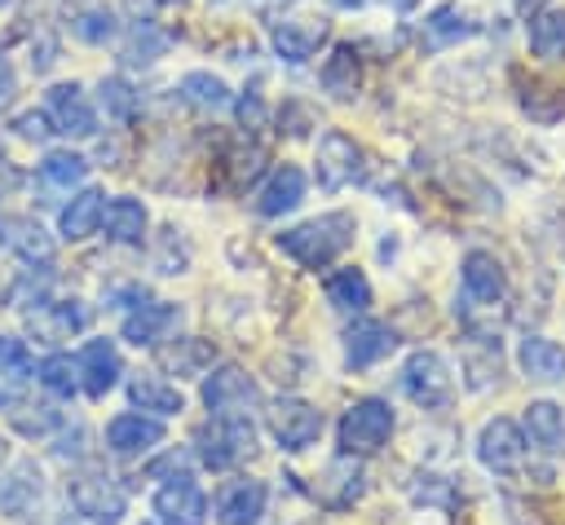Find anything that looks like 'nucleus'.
<instances>
[{"mask_svg":"<svg viewBox=\"0 0 565 525\" xmlns=\"http://www.w3.org/2000/svg\"><path fill=\"white\" fill-rule=\"evenodd\" d=\"M349 243H353V216L349 212H327V216H313V221L278 234V251L305 269H327Z\"/></svg>","mask_w":565,"mask_h":525,"instance_id":"1","label":"nucleus"},{"mask_svg":"<svg viewBox=\"0 0 565 525\" xmlns=\"http://www.w3.org/2000/svg\"><path fill=\"white\" fill-rule=\"evenodd\" d=\"M393 432V406L380 397H362L340 415V454H375Z\"/></svg>","mask_w":565,"mask_h":525,"instance_id":"2","label":"nucleus"},{"mask_svg":"<svg viewBox=\"0 0 565 525\" xmlns=\"http://www.w3.org/2000/svg\"><path fill=\"white\" fill-rule=\"evenodd\" d=\"M256 450V428L247 415H216L199 432V459L207 468H234Z\"/></svg>","mask_w":565,"mask_h":525,"instance_id":"3","label":"nucleus"},{"mask_svg":"<svg viewBox=\"0 0 565 525\" xmlns=\"http://www.w3.org/2000/svg\"><path fill=\"white\" fill-rule=\"evenodd\" d=\"M402 388H406V397H411L415 406H424V410H441V406H450V397H455V379H450L446 362H441L437 353H428V349H419V353L406 357V366H402Z\"/></svg>","mask_w":565,"mask_h":525,"instance_id":"4","label":"nucleus"},{"mask_svg":"<svg viewBox=\"0 0 565 525\" xmlns=\"http://www.w3.org/2000/svg\"><path fill=\"white\" fill-rule=\"evenodd\" d=\"M265 424H269L274 441H278L282 450H291V454L309 450V446L322 437V410L309 406V401H300V397H278V401L265 410Z\"/></svg>","mask_w":565,"mask_h":525,"instance_id":"5","label":"nucleus"},{"mask_svg":"<svg viewBox=\"0 0 565 525\" xmlns=\"http://www.w3.org/2000/svg\"><path fill=\"white\" fill-rule=\"evenodd\" d=\"M313 172H318L322 190H344L349 181L362 176V146L349 132H340V128L322 132L318 137V168Z\"/></svg>","mask_w":565,"mask_h":525,"instance_id":"6","label":"nucleus"},{"mask_svg":"<svg viewBox=\"0 0 565 525\" xmlns=\"http://www.w3.org/2000/svg\"><path fill=\"white\" fill-rule=\"evenodd\" d=\"M260 393H256V379L243 371V366H216L207 379H203V406L212 415H247V406H256Z\"/></svg>","mask_w":565,"mask_h":525,"instance_id":"7","label":"nucleus"},{"mask_svg":"<svg viewBox=\"0 0 565 525\" xmlns=\"http://www.w3.org/2000/svg\"><path fill=\"white\" fill-rule=\"evenodd\" d=\"M477 459L490 472H499V476H516L525 468V437H521V428L512 419H503V415L490 419L481 428V437H477Z\"/></svg>","mask_w":565,"mask_h":525,"instance_id":"8","label":"nucleus"},{"mask_svg":"<svg viewBox=\"0 0 565 525\" xmlns=\"http://www.w3.org/2000/svg\"><path fill=\"white\" fill-rule=\"evenodd\" d=\"M327 40H331V22H327V18H282V22L269 26L274 53H278L282 62H291V66L309 62Z\"/></svg>","mask_w":565,"mask_h":525,"instance_id":"9","label":"nucleus"},{"mask_svg":"<svg viewBox=\"0 0 565 525\" xmlns=\"http://www.w3.org/2000/svg\"><path fill=\"white\" fill-rule=\"evenodd\" d=\"M44 115H49L53 132H62V137H79V141L97 137V115L79 84H53L44 97Z\"/></svg>","mask_w":565,"mask_h":525,"instance_id":"10","label":"nucleus"},{"mask_svg":"<svg viewBox=\"0 0 565 525\" xmlns=\"http://www.w3.org/2000/svg\"><path fill=\"white\" fill-rule=\"evenodd\" d=\"M459 282H463V300L481 309H494L508 296V274L494 260V251H468L459 265Z\"/></svg>","mask_w":565,"mask_h":525,"instance_id":"11","label":"nucleus"},{"mask_svg":"<svg viewBox=\"0 0 565 525\" xmlns=\"http://www.w3.org/2000/svg\"><path fill=\"white\" fill-rule=\"evenodd\" d=\"M71 503L79 516H88L97 525H119V516H124V490L97 472H84L71 481Z\"/></svg>","mask_w":565,"mask_h":525,"instance_id":"12","label":"nucleus"},{"mask_svg":"<svg viewBox=\"0 0 565 525\" xmlns=\"http://www.w3.org/2000/svg\"><path fill=\"white\" fill-rule=\"evenodd\" d=\"M0 247L26 265H53V256H57L53 234L31 216H0Z\"/></svg>","mask_w":565,"mask_h":525,"instance_id":"13","label":"nucleus"},{"mask_svg":"<svg viewBox=\"0 0 565 525\" xmlns=\"http://www.w3.org/2000/svg\"><path fill=\"white\" fill-rule=\"evenodd\" d=\"M265 499H269L265 481H256V476H234V481H225V485L216 490V521H221V525H256L260 512H265Z\"/></svg>","mask_w":565,"mask_h":525,"instance_id":"14","label":"nucleus"},{"mask_svg":"<svg viewBox=\"0 0 565 525\" xmlns=\"http://www.w3.org/2000/svg\"><path fill=\"white\" fill-rule=\"evenodd\" d=\"M154 516L163 525H203L207 521V494L181 472L154 494Z\"/></svg>","mask_w":565,"mask_h":525,"instance_id":"15","label":"nucleus"},{"mask_svg":"<svg viewBox=\"0 0 565 525\" xmlns=\"http://www.w3.org/2000/svg\"><path fill=\"white\" fill-rule=\"evenodd\" d=\"M163 441V424L150 419V415H137V410H124L106 424V450L119 454V459H132L141 450H154Z\"/></svg>","mask_w":565,"mask_h":525,"instance_id":"16","label":"nucleus"},{"mask_svg":"<svg viewBox=\"0 0 565 525\" xmlns=\"http://www.w3.org/2000/svg\"><path fill=\"white\" fill-rule=\"evenodd\" d=\"M75 366H79V384L88 388V397H106L119 384V375H124V362H119L115 340H88L79 349Z\"/></svg>","mask_w":565,"mask_h":525,"instance_id":"17","label":"nucleus"},{"mask_svg":"<svg viewBox=\"0 0 565 525\" xmlns=\"http://www.w3.org/2000/svg\"><path fill=\"white\" fill-rule=\"evenodd\" d=\"M181 322V304H168V300H154V304H137L128 318H124V340L137 344V349H154L168 340V331Z\"/></svg>","mask_w":565,"mask_h":525,"instance_id":"18","label":"nucleus"},{"mask_svg":"<svg viewBox=\"0 0 565 525\" xmlns=\"http://www.w3.org/2000/svg\"><path fill=\"white\" fill-rule=\"evenodd\" d=\"M26 322H31V331H35V335H44L49 344H57V340H71L75 331H84V326H88V309H84L79 300H53V304L31 309V313H26Z\"/></svg>","mask_w":565,"mask_h":525,"instance_id":"19","label":"nucleus"},{"mask_svg":"<svg viewBox=\"0 0 565 525\" xmlns=\"http://www.w3.org/2000/svg\"><path fill=\"white\" fill-rule=\"evenodd\" d=\"M468 35H477V22H468V13L459 9V4H437L428 18H424V31H419V44L428 49V53H441V49H450V44H459V40H468Z\"/></svg>","mask_w":565,"mask_h":525,"instance_id":"20","label":"nucleus"},{"mask_svg":"<svg viewBox=\"0 0 565 525\" xmlns=\"http://www.w3.org/2000/svg\"><path fill=\"white\" fill-rule=\"evenodd\" d=\"M300 199H305V172H300L296 163H282V168H274L269 181L260 185L256 212H260V216H282V212L300 207Z\"/></svg>","mask_w":565,"mask_h":525,"instance_id":"21","label":"nucleus"},{"mask_svg":"<svg viewBox=\"0 0 565 525\" xmlns=\"http://www.w3.org/2000/svg\"><path fill=\"white\" fill-rule=\"evenodd\" d=\"M397 349V335L384 326V322H353L349 335H344V362L349 366H375L380 357H388Z\"/></svg>","mask_w":565,"mask_h":525,"instance_id":"22","label":"nucleus"},{"mask_svg":"<svg viewBox=\"0 0 565 525\" xmlns=\"http://www.w3.org/2000/svg\"><path fill=\"white\" fill-rule=\"evenodd\" d=\"M516 362H521V371H525L530 379H539V384L565 379V349H561L556 340H547V335H525V340L516 344Z\"/></svg>","mask_w":565,"mask_h":525,"instance_id":"23","label":"nucleus"},{"mask_svg":"<svg viewBox=\"0 0 565 525\" xmlns=\"http://www.w3.org/2000/svg\"><path fill=\"white\" fill-rule=\"evenodd\" d=\"M525 44L539 62H565V9L547 4L525 22Z\"/></svg>","mask_w":565,"mask_h":525,"instance_id":"24","label":"nucleus"},{"mask_svg":"<svg viewBox=\"0 0 565 525\" xmlns=\"http://www.w3.org/2000/svg\"><path fill=\"white\" fill-rule=\"evenodd\" d=\"M318 79H322V88H327L335 101L358 97V88H362V57H358V49H353V44H335L331 57L322 62Z\"/></svg>","mask_w":565,"mask_h":525,"instance_id":"25","label":"nucleus"},{"mask_svg":"<svg viewBox=\"0 0 565 525\" xmlns=\"http://www.w3.org/2000/svg\"><path fill=\"white\" fill-rule=\"evenodd\" d=\"M102 212H106V194L102 190H79L66 207H62V216H57V225H62V238L66 243H84L88 234H97V225H102Z\"/></svg>","mask_w":565,"mask_h":525,"instance_id":"26","label":"nucleus"},{"mask_svg":"<svg viewBox=\"0 0 565 525\" xmlns=\"http://www.w3.org/2000/svg\"><path fill=\"white\" fill-rule=\"evenodd\" d=\"M128 397H132V406L154 410V415H177V410H185L181 388L168 384L163 375H150V371H141V375L128 379Z\"/></svg>","mask_w":565,"mask_h":525,"instance_id":"27","label":"nucleus"},{"mask_svg":"<svg viewBox=\"0 0 565 525\" xmlns=\"http://www.w3.org/2000/svg\"><path fill=\"white\" fill-rule=\"evenodd\" d=\"M525 432L539 450L565 454V410L556 401H530L525 406Z\"/></svg>","mask_w":565,"mask_h":525,"instance_id":"28","label":"nucleus"},{"mask_svg":"<svg viewBox=\"0 0 565 525\" xmlns=\"http://www.w3.org/2000/svg\"><path fill=\"white\" fill-rule=\"evenodd\" d=\"M102 225H106V238L110 243H141V234H146V203L119 194V199L106 203Z\"/></svg>","mask_w":565,"mask_h":525,"instance_id":"29","label":"nucleus"},{"mask_svg":"<svg viewBox=\"0 0 565 525\" xmlns=\"http://www.w3.org/2000/svg\"><path fill=\"white\" fill-rule=\"evenodd\" d=\"M168 44H172V35H168L163 26H154V22H132V31H128V40H124V49H119V62H124V66H150V62H159V57L168 53Z\"/></svg>","mask_w":565,"mask_h":525,"instance_id":"30","label":"nucleus"},{"mask_svg":"<svg viewBox=\"0 0 565 525\" xmlns=\"http://www.w3.org/2000/svg\"><path fill=\"white\" fill-rule=\"evenodd\" d=\"M358 494H362V468L353 463V454H344V459H335V463L327 468V476L318 481V499H322L327 507H349Z\"/></svg>","mask_w":565,"mask_h":525,"instance_id":"31","label":"nucleus"},{"mask_svg":"<svg viewBox=\"0 0 565 525\" xmlns=\"http://www.w3.org/2000/svg\"><path fill=\"white\" fill-rule=\"evenodd\" d=\"M322 291H327V300H331L335 309H344V313H362V309L371 304V282H366L362 269H335V274H327Z\"/></svg>","mask_w":565,"mask_h":525,"instance_id":"32","label":"nucleus"},{"mask_svg":"<svg viewBox=\"0 0 565 525\" xmlns=\"http://www.w3.org/2000/svg\"><path fill=\"white\" fill-rule=\"evenodd\" d=\"M212 357H216V349L207 340H194V335L159 349V366H168L172 375H203L212 366Z\"/></svg>","mask_w":565,"mask_h":525,"instance_id":"33","label":"nucleus"},{"mask_svg":"<svg viewBox=\"0 0 565 525\" xmlns=\"http://www.w3.org/2000/svg\"><path fill=\"white\" fill-rule=\"evenodd\" d=\"M84 176H88V159L75 154V150H49V154L40 159V181L53 185V190H71V185H79Z\"/></svg>","mask_w":565,"mask_h":525,"instance_id":"34","label":"nucleus"},{"mask_svg":"<svg viewBox=\"0 0 565 525\" xmlns=\"http://www.w3.org/2000/svg\"><path fill=\"white\" fill-rule=\"evenodd\" d=\"M71 35L84 40V44H110L119 35V13L106 9V4H93V9L71 18Z\"/></svg>","mask_w":565,"mask_h":525,"instance_id":"35","label":"nucleus"},{"mask_svg":"<svg viewBox=\"0 0 565 525\" xmlns=\"http://www.w3.org/2000/svg\"><path fill=\"white\" fill-rule=\"evenodd\" d=\"M181 93H185L194 106H203V110H221V106L234 101L230 84H225L221 75H212V71H190V75H181Z\"/></svg>","mask_w":565,"mask_h":525,"instance_id":"36","label":"nucleus"},{"mask_svg":"<svg viewBox=\"0 0 565 525\" xmlns=\"http://www.w3.org/2000/svg\"><path fill=\"white\" fill-rule=\"evenodd\" d=\"M35 499H40V472H35V463H18L13 476L0 485V507L4 512H26Z\"/></svg>","mask_w":565,"mask_h":525,"instance_id":"37","label":"nucleus"},{"mask_svg":"<svg viewBox=\"0 0 565 525\" xmlns=\"http://www.w3.org/2000/svg\"><path fill=\"white\" fill-rule=\"evenodd\" d=\"M97 93H102L106 115H110V119H119V124H128V119L141 110V97H137V88H132L124 75H106Z\"/></svg>","mask_w":565,"mask_h":525,"instance_id":"38","label":"nucleus"},{"mask_svg":"<svg viewBox=\"0 0 565 525\" xmlns=\"http://www.w3.org/2000/svg\"><path fill=\"white\" fill-rule=\"evenodd\" d=\"M9 424H13L22 437H49V432L62 424V415H57L53 406H44V401H18V406L9 410Z\"/></svg>","mask_w":565,"mask_h":525,"instance_id":"39","label":"nucleus"},{"mask_svg":"<svg viewBox=\"0 0 565 525\" xmlns=\"http://www.w3.org/2000/svg\"><path fill=\"white\" fill-rule=\"evenodd\" d=\"M35 375H40V384H44L49 393H57V397H71V393L79 388V366H75L66 353H49Z\"/></svg>","mask_w":565,"mask_h":525,"instance_id":"40","label":"nucleus"},{"mask_svg":"<svg viewBox=\"0 0 565 525\" xmlns=\"http://www.w3.org/2000/svg\"><path fill=\"white\" fill-rule=\"evenodd\" d=\"M0 379H9V384L31 379V353L18 335H0Z\"/></svg>","mask_w":565,"mask_h":525,"instance_id":"41","label":"nucleus"},{"mask_svg":"<svg viewBox=\"0 0 565 525\" xmlns=\"http://www.w3.org/2000/svg\"><path fill=\"white\" fill-rule=\"evenodd\" d=\"M185 265H190L185 243H177V229H163L159 234V247H154V269L159 274H181Z\"/></svg>","mask_w":565,"mask_h":525,"instance_id":"42","label":"nucleus"},{"mask_svg":"<svg viewBox=\"0 0 565 525\" xmlns=\"http://www.w3.org/2000/svg\"><path fill=\"white\" fill-rule=\"evenodd\" d=\"M13 132H18L22 141H44V137L53 132V124H49V115H40V110H22V115L13 119Z\"/></svg>","mask_w":565,"mask_h":525,"instance_id":"43","label":"nucleus"},{"mask_svg":"<svg viewBox=\"0 0 565 525\" xmlns=\"http://www.w3.org/2000/svg\"><path fill=\"white\" fill-rule=\"evenodd\" d=\"M428 485H415V503H437V507H450L446 499V481L441 476H424Z\"/></svg>","mask_w":565,"mask_h":525,"instance_id":"44","label":"nucleus"},{"mask_svg":"<svg viewBox=\"0 0 565 525\" xmlns=\"http://www.w3.org/2000/svg\"><path fill=\"white\" fill-rule=\"evenodd\" d=\"M53 62H57V44H53V40H49V35H44V40H40V49H35V44H31V66H35V71H49V66H53Z\"/></svg>","mask_w":565,"mask_h":525,"instance_id":"45","label":"nucleus"},{"mask_svg":"<svg viewBox=\"0 0 565 525\" xmlns=\"http://www.w3.org/2000/svg\"><path fill=\"white\" fill-rule=\"evenodd\" d=\"M13 93H18V75L9 66V57H0V110L13 101Z\"/></svg>","mask_w":565,"mask_h":525,"instance_id":"46","label":"nucleus"},{"mask_svg":"<svg viewBox=\"0 0 565 525\" xmlns=\"http://www.w3.org/2000/svg\"><path fill=\"white\" fill-rule=\"evenodd\" d=\"M110 300H124V304H132V309H137V304H146V287H137V282H132V287H115V291H110Z\"/></svg>","mask_w":565,"mask_h":525,"instance_id":"47","label":"nucleus"},{"mask_svg":"<svg viewBox=\"0 0 565 525\" xmlns=\"http://www.w3.org/2000/svg\"><path fill=\"white\" fill-rule=\"evenodd\" d=\"M539 9H547V0H516V13H521L525 22H530V18L539 13Z\"/></svg>","mask_w":565,"mask_h":525,"instance_id":"48","label":"nucleus"},{"mask_svg":"<svg viewBox=\"0 0 565 525\" xmlns=\"http://www.w3.org/2000/svg\"><path fill=\"white\" fill-rule=\"evenodd\" d=\"M388 4H393V9H397V13H411V9H415V4H419V0H388Z\"/></svg>","mask_w":565,"mask_h":525,"instance_id":"49","label":"nucleus"},{"mask_svg":"<svg viewBox=\"0 0 565 525\" xmlns=\"http://www.w3.org/2000/svg\"><path fill=\"white\" fill-rule=\"evenodd\" d=\"M331 4H335V9H362L366 0H331Z\"/></svg>","mask_w":565,"mask_h":525,"instance_id":"50","label":"nucleus"},{"mask_svg":"<svg viewBox=\"0 0 565 525\" xmlns=\"http://www.w3.org/2000/svg\"><path fill=\"white\" fill-rule=\"evenodd\" d=\"M159 4H181V0H159Z\"/></svg>","mask_w":565,"mask_h":525,"instance_id":"51","label":"nucleus"},{"mask_svg":"<svg viewBox=\"0 0 565 525\" xmlns=\"http://www.w3.org/2000/svg\"><path fill=\"white\" fill-rule=\"evenodd\" d=\"M0 463H4V441H0Z\"/></svg>","mask_w":565,"mask_h":525,"instance_id":"52","label":"nucleus"},{"mask_svg":"<svg viewBox=\"0 0 565 525\" xmlns=\"http://www.w3.org/2000/svg\"><path fill=\"white\" fill-rule=\"evenodd\" d=\"M146 525H163V521H146Z\"/></svg>","mask_w":565,"mask_h":525,"instance_id":"53","label":"nucleus"},{"mask_svg":"<svg viewBox=\"0 0 565 525\" xmlns=\"http://www.w3.org/2000/svg\"><path fill=\"white\" fill-rule=\"evenodd\" d=\"M4 4H9V0H0V9H4Z\"/></svg>","mask_w":565,"mask_h":525,"instance_id":"54","label":"nucleus"}]
</instances>
